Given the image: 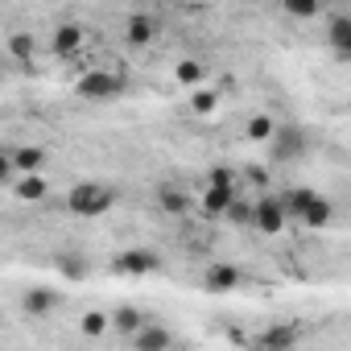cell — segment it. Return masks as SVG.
<instances>
[{"label":"cell","instance_id":"d6986e66","mask_svg":"<svg viewBox=\"0 0 351 351\" xmlns=\"http://www.w3.org/2000/svg\"><path fill=\"white\" fill-rule=\"evenodd\" d=\"M112 326H116L120 335H128V339H132V335H136V330L145 326V314H141L136 306H120V310L112 314Z\"/></svg>","mask_w":351,"mask_h":351},{"label":"cell","instance_id":"52a82bcc","mask_svg":"<svg viewBox=\"0 0 351 351\" xmlns=\"http://www.w3.org/2000/svg\"><path fill=\"white\" fill-rule=\"evenodd\" d=\"M298 339H302L298 322H277V326H265L252 343H256L261 351H289V347H298Z\"/></svg>","mask_w":351,"mask_h":351},{"label":"cell","instance_id":"8fae6325","mask_svg":"<svg viewBox=\"0 0 351 351\" xmlns=\"http://www.w3.org/2000/svg\"><path fill=\"white\" fill-rule=\"evenodd\" d=\"M54 306H58V293H54V289L34 285V289L21 293V314H25V318H46V314H54Z\"/></svg>","mask_w":351,"mask_h":351},{"label":"cell","instance_id":"4fadbf2b","mask_svg":"<svg viewBox=\"0 0 351 351\" xmlns=\"http://www.w3.org/2000/svg\"><path fill=\"white\" fill-rule=\"evenodd\" d=\"M132 347L136 351H165V347H173V335L165 330V326H141L136 335H132Z\"/></svg>","mask_w":351,"mask_h":351},{"label":"cell","instance_id":"cb8c5ba5","mask_svg":"<svg viewBox=\"0 0 351 351\" xmlns=\"http://www.w3.org/2000/svg\"><path fill=\"white\" fill-rule=\"evenodd\" d=\"M108 326H112V314H104V310H87V314H83V322H79V330H83L87 339L104 335Z\"/></svg>","mask_w":351,"mask_h":351},{"label":"cell","instance_id":"277c9868","mask_svg":"<svg viewBox=\"0 0 351 351\" xmlns=\"http://www.w3.org/2000/svg\"><path fill=\"white\" fill-rule=\"evenodd\" d=\"M161 269V261H157V252H149V248H128V252H120L116 261H112V273H120V277H149V273H157Z\"/></svg>","mask_w":351,"mask_h":351},{"label":"cell","instance_id":"d4e9b609","mask_svg":"<svg viewBox=\"0 0 351 351\" xmlns=\"http://www.w3.org/2000/svg\"><path fill=\"white\" fill-rule=\"evenodd\" d=\"M281 9H285L289 17L306 21V17H318V13H322V0H281Z\"/></svg>","mask_w":351,"mask_h":351},{"label":"cell","instance_id":"f1b7e54d","mask_svg":"<svg viewBox=\"0 0 351 351\" xmlns=\"http://www.w3.org/2000/svg\"><path fill=\"white\" fill-rule=\"evenodd\" d=\"M211 182H236V173H232V169H223V165H219V169H211Z\"/></svg>","mask_w":351,"mask_h":351},{"label":"cell","instance_id":"f546056e","mask_svg":"<svg viewBox=\"0 0 351 351\" xmlns=\"http://www.w3.org/2000/svg\"><path fill=\"white\" fill-rule=\"evenodd\" d=\"M195 5H215V0H195Z\"/></svg>","mask_w":351,"mask_h":351},{"label":"cell","instance_id":"7402d4cb","mask_svg":"<svg viewBox=\"0 0 351 351\" xmlns=\"http://www.w3.org/2000/svg\"><path fill=\"white\" fill-rule=\"evenodd\" d=\"M232 228H252L256 223V203H244V199H236L232 207H228V215H223Z\"/></svg>","mask_w":351,"mask_h":351},{"label":"cell","instance_id":"ba28073f","mask_svg":"<svg viewBox=\"0 0 351 351\" xmlns=\"http://www.w3.org/2000/svg\"><path fill=\"white\" fill-rule=\"evenodd\" d=\"M326 46L335 50V58L351 62V17L347 13H330L326 17Z\"/></svg>","mask_w":351,"mask_h":351},{"label":"cell","instance_id":"3957f363","mask_svg":"<svg viewBox=\"0 0 351 351\" xmlns=\"http://www.w3.org/2000/svg\"><path fill=\"white\" fill-rule=\"evenodd\" d=\"M306 145L310 141L298 124H281L277 136L269 141V153H273V161H298V157H306Z\"/></svg>","mask_w":351,"mask_h":351},{"label":"cell","instance_id":"8992f818","mask_svg":"<svg viewBox=\"0 0 351 351\" xmlns=\"http://www.w3.org/2000/svg\"><path fill=\"white\" fill-rule=\"evenodd\" d=\"M240 281H244V273H240L232 261L207 265V273H203V289H207V293H232V289H240Z\"/></svg>","mask_w":351,"mask_h":351},{"label":"cell","instance_id":"484cf974","mask_svg":"<svg viewBox=\"0 0 351 351\" xmlns=\"http://www.w3.org/2000/svg\"><path fill=\"white\" fill-rule=\"evenodd\" d=\"M191 108H195V116H211V112L219 108V95H215L211 87H195V95H191Z\"/></svg>","mask_w":351,"mask_h":351},{"label":"cell","instance_id":"83f0119b","mask_svg":"<svg viewBox=\"0 0 351 351\" xmlns=\"http://www.w3.org/2000/svg\"><path fill=\"white\" fill-rule=\"evenodd\" d=\"M244 173H248V182H256V186H269V169H261V165H248Z\"/></svg>","mask_w":351,"mask_h":351},{"label":"cell","instance_id":"7a4b0ae2","mask_svg":"<svg viewBox=\"0 0 351 351\" xmlns=\"http://www.w3.org/2000/svg\"><path fill=\"white\" fill-rule=\"evenodd\" d=\"M120 91H124V79L112 75V71H87V75L75 83V95H79V99H91V104L112 99V95H120Z\"/></svg>","mask_w":351,"mask_h":351},{"label":"cell","instance_id":"5bb4252c","mask_svg":"<svg viewBox=\"0 0 351 351\" xmlns=\"http://www.w3.org/2000/svg\"><path fill=\"white\" fill-rule=\"evenodd\" d=\"M13 195L25 199V203H42V199L50 195V182L42 178V169H38V173H21V178L13 182Z\"/></svg>","mask_w":351,"mask_h":351},{"label":"cell","instance_id":"ffe728a7","mask_svg":"<svg viewBox=\"0 0 351 351\" xmlns=\"http://www.w3.org/2000/svg\"><path fill=\"white\" fill-rule=\"evenodd\" d=\"M277 128H281V124H277L273 116H265V112H261V116H252V120H248V141H256V145H269V141L277 136Z\"/></svg>","mask_w":351,"mask_h":351},{"label":"cell","instance_id":"2e32d148","mask_svg":"<svg viewBox=\"0 0 351 351\" xmlns=\"http://www.w3.org/2000/svg\"><path fill=\"white\" fill-rule=\"evenodd\" d=\"M9 153H13L17 173H38L46 165V149L42 145H21V149H9Z\"/></svg>","mask_w":351,"mask_h":351},{"label":"cell","instance_id":"ac0fdd59","mask_svg":"<svg viewBox=\"0 0 351 351\" xmlns=\"http://www.w3.org/2000/svg\"><path fill=\"white\" fill-rule=\"evenodd\" d=\"M173 79H178L182 87H203V79H207V66H203L199 58H182L178 66H173Z\"/></svg>","mask_w":351,"mask_h":351},{"label":"cell","instance_id":"9a60e30c","mask_svg":"<svg viewBox=\"0 0 351 351\" xmlns=\"http://www.w3.org/2000/svg\"><path fill=\"white\" fill-rule=\"evenodd\" d=\"M302 223H306L310 232H326V228L335 223V203H330V199H314V203L306 207Z\"/></svg>","mask_w":351,"mask_h":351},{"label":"cell","instance_id":"6da1fadb","mask_svg":"<svg viewBox=\"0 0 351 351\" xmlns=\"http://www.w3.org/2000/svg\"><path fill=\"white\" fill-rule=\"evenodd\" d=\"M112 203H116V191L108 182H79L66 195V211L79 215V219H99V215L112 211Z\"/></svg>","mask_w":351,"mask_h":351},{"label":"cell","instance_id":"4316f807","mask_svg":"<svg viewBox=\"0 0 351 351\" xmlns=\"http://www.w3.org/2000/svg\"><path fill=\"white\" fill-rule=\"evenodd\" d=\"M9 54H13L17 62H29V58H34V34H13V38H9Z\"/></svg>","mask_w":351,"mask_h":351},{"label":"cell","instance_id":"9c48e42d","mask_svg":"<svg viewBox=\"0 0 351 351\" xmlns=\"http://www.w3.org/2000/svg\"><path fill=\"white\" fill-rule=\"evenodd\" d=\"M79 50H83V25L79 21H62L54 29V38H50V54L54 58H75Z\"/></svg>","mask_w":351,"mask_h":351},{"label":"cell","instance_id":"44dd1931","mask_svg":"<svg viewBox=\"0 0 351 351\" xmlns=\"http://www.w3.org/2000/svg\"><path fill=\"white\" fill-rule=\"evenodd\" d=\"M314 199H318V195H314L310 186H293V191H289V195H285L281 203H285V211H289L293 219H302V215H306V207H310Z\"/></svg>","mask_w":351,"mask_h":351},{"label":"cell","instance_id":"7c38bea8","mask_svg":"<svg viewBox=\"0 0 351 351\" xmlns=\"http://www.w3.org/2000/svg\"><path fill=\"white\" fill-rule=\"evenodd\" d=\"M124 38H128L132 50H141V46H149V42L157 38V21H153L149 13H132L128 25H124Z\"/></svg>","mask_w":351,"mask_h":351},{"label":"cell","instance_id":"5b68a950","mask_svg":"<svg viewBox=\"0 0 351 351\" xmlns=\"http://www.w3.org/2000/svg\"><path fill=\"white\" fill-rule=\"evenodd\" d=\"M240 199V186L236 182H207V191H203V215H211V219H223L228 215V207Z\"/></svg>","mask_w":351,"mask_h":351},{"label":"cell","instance_id":"30bf717a","mask_svg":"<svg viewBox=\"0 0 351 351\" xmlns=\"http://www.w3.org/2000/svg\"><path fill=\"white\" fill-rule=\"evenodd\" d=\"M285 219H289L285 203H281V199H269V195H265V199L256 203V223H252V228H256V232H265V236H277V232L285 228Z\"/></svg>","mask_w":351,"mask_h":351},{"label":"cell","instance_id":"603a6c76","mask_svg":"<svg viewBox=\"0 0 351 351\" xmlns=\"http://www.w3.org/2000/svg\"><path fill=\"white\" fill-rule=\"evenodd\" d=\"M58 273H62L66 281H83V277H87V261H83L79 252H62V256H58Z\"/></svg>","mask_w":351,"mask_h":351},{"label":"cell","instance_id":"e0dca14e","mask_svg":"<svg viewBox=\"0 0 351 351\" xmlns=\"http://www.w3.org/2000/svg\"><path fill=\"white\" fill-rule=\"evenodd\" d=\"M157 203H161V211H165V215H173V219L191 211V199H186L178 186H161V191H157Z\"/></svg>","mask_w":351,"mask_h":351}]
</instances>
